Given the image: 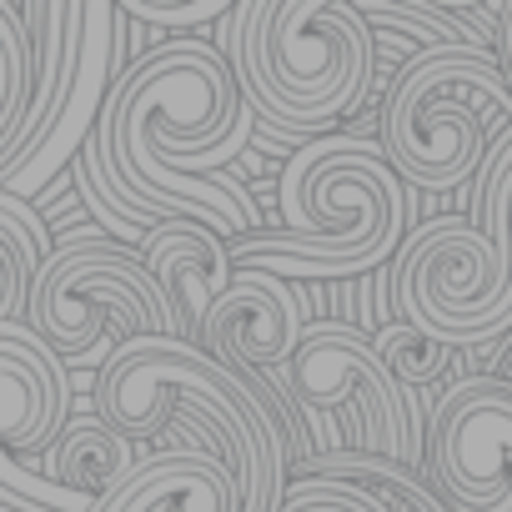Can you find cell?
Segmentation results:
<instances>
[{
	"label": "cell",
	"mask_w": 512,
	"mask_h": 512,
	"mask_svg": "<svg viewBox=\"0 0 512 512\" xmlns=\"http://www.w3.org/2000/svg\"><path fill=\"white\" fill-rule=\"evenodd\" d=\"M91 407L126 442H156L176 407L206 412L231 442L241 512H282L287 462L302 452V417L277 387H251L211 352L176 337H131L96 367Z\"/></svg>",
	"instance_id": "6da1fadb"
},
{
	"label": "cell",
	"mask_w": 512,
	"mask_h": 512,
	"mask_svg": "<svg viewBox=\"0 0 512 512\" xmlns=\"http://www.w3.org/2000/svg\"><path fill=\"white\" fill-rule=\"evenodd\" d=\"M282 231L231 241V262L262 267L282 282H352L377 272L407 241V186L382 146L327 136L297 146L282 186Z\"/></svg>",
	"instance_id": "7a4b0ae2"
},
{
	"label": "cell",
	"mask_w": 512,
	"mask_h": 512,
	"mask_svg": "<svg viewBox=\"0 0 512 512\" xmlns=\"http://www.w3.org/2000/svg\"><path fill=\"white\" fill-rule=\"evenodd\" d=\"M226 61L272 136L337 131L377 81V46L352 0H241L226 11Z\"/></svg>",
	"instance_id": "3957f363"
},
{
	"label": "cell",
	"mask_w": 512,
	"mask_h": 512,
	"mask_svg": "<svg viewBox=\"0 0 512 512\" xmlns=\"http://www.w3.org/2000/svg\"><path fill=\"white\" fill-rule=\"evenodd\" d=\"M497 121L512 126V86L497 51H437L387 86L382 156L402 186L452 191L487 161Z\"/></svg>",
	"instance_id": "277c9868"
},
{
	"label": "cell",
	"mask_w": 512,
	"mask_h": 512,
	"mask_svg": "<svg viewBox=\"0 0 512 512\" xmlns=\"http://www.w3.org/2000/svg\"><path fill=\"white\" fill-rule=\"evenodd\" d=\"M26 327L61 357L86 362L101 352L106 332L116 342L131 337H176L181 322L171 297L146 272L141 251L121 246L101 231H66L31 287Z\"/></svg>",
	"instance_id": "5b68a950"
},
{
	"label": "cell",
	"mask_w": 512,
	"mask_h": 512,
	"mask_svg": "<svg viewBox=\"0 0 512 512\" xmlns=\"http://www.w3.org/2000/svg\"><path fill=\"white\" fill-rule=\"evenodd\" d=\"M392 297L402 322L452 352L487 347L512 332V241H492L472 221L437 216L402 241Z\"/></svg>",
	"instance_id": "8992f818"
},
{
	"label": "cell",
	"mask_w": 512,
	"mask_h": 512,
	"mask_svg": "<svg viewBox=\"0 0 512 512\" xmlns=\"http://www.w3.org/2000/svg\"><path fill=\"white\" fill-rule=\"evenodd\" d=\"M282 377V397L302 412H347L352 422V442L357 457H377V462H397L422 472V432L412 427L407 397L402 387L387 377L372 332H362L357 322H312L302 347L292 352V362L277 372Z\"/></svg>",
	"instance_id": "52a82bcc"
},
{
	"label": "cell",
	"mask_w": 512,
	"mask_h": 512,
	"mask_svg": "<svg viewBox=\"0 0 512 512\" xmlns=\"http://www.w3.org/2000/svg\"><path fill=\"white\" fill-rule=\"evenodd\" d=\"M66 417V362L26 322H0V512H101L96 497H81L36 467L71 427Z\"/></svg>",
	"instance_id": "ba28073f"
},
{
	"label": "cell",
	"mask_w": 512,
	"mask_h": 512,
	"mask_svg": "<svg viewBox=\"0 0 512 512\" xmlns=\"http://www.w3.org/2000/svg\"><path fill=\"white\" fill-rule=\"evenodd\" d=\"M427 487L452 512H512V387L467 377L427 427Z\"/></svg>",
	"instance_id": "9c48e42d"
},
{
	"label": "cell",
	"mask_w": 512,
	"mask_h": 512,
	"mask_svg": "<svg viewBox=\"0 0 512 512\" xmlns=\"http://www.w3.org/2000/svg\"><path fill=\"white\" fill-rule=\"evenodd\" d=\"M126 26L131 16L111 0H86V16H81V46H76V76H71V91H66V106L51 126V136L0 181V191L11 196H36L41 186H51V176L61 166H71L86 141L96 136L101 126V111L111 101V86L131 71L126 66Z\"/></svg>",
	"instance_id": "30bf717a"
},
{
	"label": "cell",
	"mask_w": 512,
	"mask_h": 512,
	"mask_svg": "<svg viewBox=\"0 0 512 512\" xmlns=\"http://www.w3.org/2000/svg\"><path fill=\"white\" fill-rule=\"evenodd\" d=\"M307 307L297 282H282L262 267H236L226 297L201 327V352L241 372L251 387H267L262 372H282L307 337Z\"/></svg>",
	"instance_id": "8fae6325"
},
{
	"label": "cell",
	"mask_w": 512,
	"mask_h": 512,
	"mask_svg": "<svg viewBox=\"0 0 512 512\" xmlns=\"http://www.w3.org/2000/svg\"><path fill=\"white\" fill-rule=\"evenodd\" d=\"M141 262L156 277V287L171 297L176 322H181V342L201 347V327H206L211 307L226 297V287L236 277L231 241H221L201 221H166V226L146 231Z\"/></svg>",
	"instance_id": "7c38bea8"
},
{
	"label": "cell",
	"mask_w": 512,
	"mask_h": 512,
	"mask_svg": "<svg viewBox=\"0 0 512 512\" xmlns=\"http://www.w3.org/2000/svg\"><path fill=\"white\" fill-rule=\"evenodd\" d=\"M101 512H241V487L216 452L171 447L146 457Z\"/></svg>",
	"instance_id": "4fadbf2b"
},
{
	"label": "cell",
	"mask_w": 512,
	"mask_h": 512,
	"mask_svg": "<svg viewBox=\"0 0 512 512\" xmlns=\"http://www.w3.org/2000/svg\"><path fill=\"white\" fill-rule=\"evenodd\" d=\"M136 467H141V462H136V442H126V437H121L116 427H106L96 412H91L86 422H71V427L61 432V442L51 447V477H56L61 487L81 492V497H96V502L116 497V492L131 482Z\"/></svg>",
	"instance_id": "5bb4252c"
},
{
	"label": "cell",
	"mask_w": 512,
	"mask_h": 512,
	"mask_svg": "<svg viewBox=\"0 0 512 512\" xmlns=\"http://www.w3.org/2000/svg\"><path fill=\"white\" fill-rule=\"evenodd\" d=\"M56 251L46 221L11 191H0V322H26L31 287Z\"/></svg>",
	"instance_id": "9a60e30c"
},
{
	"label": "cell",
	"mask_w": 512,
	"mask_h": 512,
	"mask_svg": "<svg viewBox=\"0 0 512 512\" xmlns=\"http://www.w3.org/2000/svg\"><path fill=\"white\" fill-rule=\"evenodd\" d=\"M372 347L387 367V377L402 387V397H412L417 387H432L437 377H447V367L457 362V352L427 332H417L412 322H387L372 332Z\"/></svg>",
	"instance_id": "2e32d148"
},
{
	"label": "cell",
	"mask_w": 512,
	"mask_h": 512,
	"mask_svg": "<svg viewBox=\"0 0 512 512\" xmlns=\"http://www.w3.org/2000/svg\"><path fill=\"white\" fill-rule=\"evenodd\" d=\"M282 512H392L372 487L362 482H337V477H297L287 482Z\"/></svg>",
	"instance_id": "e0dca14e"
},
{
	"label": "cell",
	"mask_w": 512,
	"mask_h": 512,
	"mask_svg": "<svg viewBox=\"0 0 512 512\" xmlns=\"http://www.w3.org/2000/svg\"><path fill=\"white\" fill-rule=\"evenodd\" d=\"M121 11L131 21H151V26H171V31H191L201 21L226 16L221 0H191V6H166V0H121Z\"/></svg>",
	"instance_id": "ac0fdd59"
},
{
	"label": "cell",
	"mask_w": 512,
	"mask_h": 512,
	"mask_svg": "<svg viewBox=\"0 0 512 512\" xmlns=\"http://www.w3.org/2000/svg\"><path fill=\"white\" fill-rule=\"evenodd\" d=\"M497 61H502V76L512 86V0L497 6Z\"/></svg>",
	"instance_id": "d6986e66"
},
{
	"label": "cell",
	"mask_w": 512,
	"mask_h": 512,
	"mask_svg": "<svg viewBox=\"0 0 512 512\" xmlns=\"http://www.w3.org/2000/svg\"><path fill=\"white\" fill-rule=\"evenodd\" d=\"M502 382H507V387H512V352H507V357H502Z\"/></svg>",
	"instance_id": "ffe728a7"
}]
</instances>
